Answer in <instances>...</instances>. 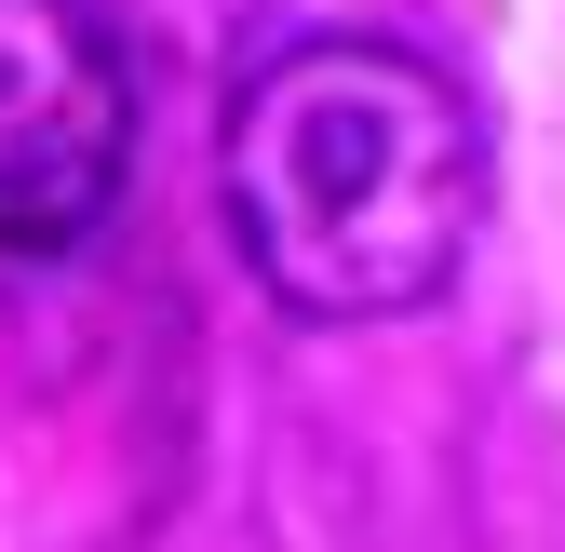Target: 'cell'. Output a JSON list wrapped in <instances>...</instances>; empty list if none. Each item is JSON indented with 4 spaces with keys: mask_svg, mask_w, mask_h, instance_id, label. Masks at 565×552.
<instances>
[{
    "mask_svg": "<svg viewBox=\"0 0 565 552\" xmlns=\"http://www.w3.org/2000/svg\"><path fill=\"white\" fill-rule=\"evenodd\" d=\"M216 202L282 310L391 323L445 297L484 230V121L417 41L310 28L243 67L216 121Z\"/></svg>",
    "mask_w": 565,
    "mask_h": 552,
    "instance_id": "1",
    "label": "cell"
},
{
    "mask_svg": "<svg viewBox=\"0 0 565 552\" xmlns=\"http://www.w3.org/2000/svg\"><path fill=\"white\" fill-rule=\"evenodd\" d=\"M135 176V54L95 0H0V256H82Z\"/></svg>",
    "mask_w": 565,
    "mask_h": 552,
    "instance_id": "2",
    "label": "cell"
}]
</instances>
